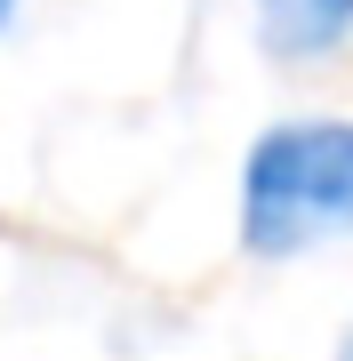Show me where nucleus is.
I'll return each instance as SVG.
<instances>
[{
	"mask_svg": "<svg viewBox=\"0 0 353 361\" xmlns=\"http://www.w3.org/2000/svg\"><path fill=\"white\" fill-rule=\"evenodd\" d=\"M353 233V121H273L241 161V241L249 257H314Z\"/></svg>",
	"mask_w": 353,
	"mask_h": 361,
	"instance_id": "nucleus-1",
	"label": "nucleus"
},
{
	"mask_svg": "<svg viewBox=\"0 0 353 361\" xmlns=\"http://www.w3.org/2000/svg\"><path fill=\"white\" fill-rule=\"evenodd\" d=\"M273 65H321L353 40V0H249Z\"/></svg>",
	"mask_w": 353,
	"mask_h": 361,
	"instance_id": "nucleus-2",
	"label": "nucleus"
},
{
	"mask_svg": "<svg viewBox=\"0 0 353 361\" xmlns=\"http://www.w3.org/2000/svg\"><path fill=\"white\" fill-rule=\"evenodd\" d=\"M16 8H25V0H0V32H8V25H16Z\"/></svg>",
	"mask_w": 353,
	"mask_h": 361,
	"instance_id": "nucleus-3",
	"label": "nucleus"
}]
</instances>
